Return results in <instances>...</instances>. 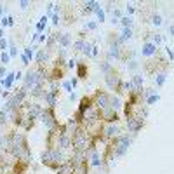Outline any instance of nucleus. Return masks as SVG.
<instances>
[{
  "instance_id": "1",
  "label": "nucleus",
  "mask_w": 174,
  "mask_h": 174,
  "mask_svg": "<svg viewBox=\"0 0 174 174\" xmlns=\"http://www.w3.org/2000/svg\"><path fill=\"white\" fill-rule=\"evenodd\" d=\"M40 160H42L44 165H47V167H51V169L57 171V169H59V165H63L68 158L61 153L59 148H47V150L42 153Z\"/></svg>"
},
{
  "instance_id": "2",
  "label": "nucleus",
  "mask_w": 174,
  "mask_h": 174,
  "mask_svg": "<svg viewBox=\"0 0 174 174\" xmlns=\"http://www.w3.org/2000/svg\"><path fill=\"white\" fill-rule=\"evenodd\" d=\"M39 118L42 120V124H45V126L49 127V129L57 126V118H56V113H54V108H44V112L40 113Z\"/></svg>"
},
{
  "instance_id": "3",
  "label": "nucleus",
  "mask_w": 174,
  "mask_h": 174,
  "mask_svg": "<svg viewBox=\"0 0 174 174\" xmlns=\"http://www.w3.org/2000/svg\"><path fill=\"white\" fill-rule=\"evenodd\" d=\"M108 103H110V96L106 94V92H101V91H98L94 94V106L98 110H104V108H108Z\"/></svg>"
},
{
  "instance_id": "4",
  "label": "nucleus",
  "mask_w": 174,
  "mask_h": 174,
  "mask_svg": "<svg viewBox=\"0 0 174 174\" xmlns=\"http://www.w3.org/2000/svg\"><path fill=\"white\" fill-rule=\"evenodd\" d=\"M120 132H122V129L118 124H108V126L103 129V138L104 139H115L120 136Z\"/></svg>"
},
{
  "instance_id": "5",
  "label": "nucleus",
  "mask_w": 174,
  "mask_h": 174,
  "mask_svg": "<svg viewBox=\"0 0 174 174\" xmlns=\"http://www.w3.org/2000/svg\"><path fill=\"white\" fill-rule=\"evenodd\" d=\"M104 80H106V85H108V89H112V91H117L118 89V85H120V82H122V78H120V75L117 73V71H110L106 77H104Z\"/></svg>"
},
{
  "instance_id": "6",
  "label": "nucleus",
  "mask_w": 174,
  "mask_h": 174,
  "mask_svg": "<svg viewBox=\"0 0 174 174\" xmlns=\"http://www.w3.org/2000/svg\"><path fill=\"white\" fill-rule=\"evenodd\" d=\"M143 126H144V118H141V117H129L127 118V129H129L130 132L141 130Z\"/></svg>"
},
{
  "instance_id": "7",
  "label": "nucleus",
  "mask_w": 174,
  "mask_h": 174,
  "mask_svg": "<svg viewBox=\"0 0 174 174\" xmlns=\"http://www.w3.org/2000/svg\"><path fill=\"white\" fill-rule=\"evenodd\" d=\"M92 106H94V96H84L82 99H80V104H78L77 113L84 115V113H85L89 108H92Z\"/></svg>"
},
{
  "instance_id": "8",
  "label": "nucleus",
  "mask_w": 174,
  "mask_h": 174,
  "mask_svg": "<svg viewBox=\"0 0 174 174\" xmlns=\"http://www.w3.org/2000/svg\"><path fill=\"white\" fill-rule=\"evenodd\" d=\"M101 120H106V122H110V124H117L118 122V113L108 106V108L101 110Z\"/></svg>"
},
{
  "instance_id": "9",
  "label": "nucleus",
  "mask_w": 174,
  "mask_h": 174,
  "mask_svg": "<svg viewBox=\"0 0 174 174\" xmlns=\"http://www.w3.org/2000/svg\"><path fill=\"white\" fill-rule=\"evenodd\" d=\"M70 146H71V136H70V134L57 136L56 148H59V150H66V148H70Z\"/></svg>"
},
{
  "instance_id": "10",
  "label": "nucleus",
  "mask_w": 174,
  "mask_h": 174,
  "mask_svg": "<svg viewBox=\"0 0 174 174\" xmlns=\"http://www.w3.org/2000/svg\"><path fill=\"white\" fill-rule=\"evenodd\" d=\"M157 52H158V47L152 42H144L143 47H141V54L143 56H155Z\"/></svg>"
},
{
  "instance_id": "11",
  "label": "nucleus",
  "mask_w": 174,
  "mask_h": 174,
  "mask_svg": "<svg viewBox=\"0 0 174 174\" xmlns=\"http://www.w3.org/2000/svg\"><path fill=\"white\" fill-rule=\"evenodd\" d=\"M14 80H16V71H9V73L5 75L4 80H0V84H2V87H4L5 91H9V89L12 87Z\"/></svg>"
},
{
  "instance_id": "12",
  "label": "nucleus",
  "mask_w": 174,
  "mask_h": 174,
  "mask_svg": "<svg viewBox=\"0 0 174 174\" xmlns=\"http://www.w3.org/2000/svg\"><path fill=\"white\" fill-rule=\"evenodd\" d=\"M132 39V28H122V33L117 37V40H118V44H124V42H127V40H130Z\"/></svg>"
},
{
  "instance_id": "13",
  "label": "nucleus",
  "mask_w": 174,
  "mask_h": 174,
  "mask_svg": "<svg viewBox=\"0 0 174 174\" xmlns=\"http://www.w3.org/2000/svg\"><path fill=\"white\" fill-rule=\"evenodd\" d=\"M49 59V52L45 51V49H40V51H37V54H35V63L39 66L44 65V61Z\"/></svg>"
},
{
  "instance_id": "14",
  "label": "nucleus",
  "mask_w": 174,
  "mask_h": 174,
  "mask_svg": "<svg viewBox=\"0 0 174 174\" xmlns=\"http://www.w3.org/2000/svg\"><path fill=\"white\" fill-rule=\"evenodd\" d=\"M42 112H44V108L40 106L39 103H30V117L33 118V120H35V118H39Z\"/></svg>"
},
{
  "instance_id": "15",
  "label": "nucleus",
  "mask_w": 174,
  "mask_h": 174,
  "mask_svg": "<svg viewBox=\"0 0 174 174\" xmlns=\"http://www.w3.org/2000/svg\"><path fill=\"white\" fill-rule=\"evenodd\" d=\"M70 42H71L70 33H59V39H57V45H59V47L68 49L70 47Z\"/></svg>"
},
{
  "instance_id": "16",
  "label": "nucleus",
  "mask_w": 174,
  "mask_h": 174,
  "mask_svg": "<svg viewBox=\"0 0 174 174\" xmlns=\"http://www.w3.org/2000/svg\"><path fill=\"white\" fill-rule=\"evenodd\" d=\"M130 82L134 84L136 91H141V89H143V84H144V77H143L141 73H136V75H132V78H130Z\"/></svg>"
},
{
  "instance_id": "17",
  "label": "nucleus",
  "mask_w": 174,
  "mask_h": 174,
  "mask_svg": "<svg viewBox=\"0 0 174 174\" xmlns=\"http://www.w3.org/2000/svg\"><path fill=\"white\" fill-rule=\"evenodd\" d=\"M108 106H110L112 110H115V112H118V110H120L124 104H122V101H120V98H118V96H110Z\"/></svg>"
},
{
  "instance_id": "18",
  "label": "nucleus",
  "mask_w": 174,
  "mask_h": 174,
  "mask_svg": "<svg viewBox=\"0 0 174 174\" xmlns=\"http://www.w3.org/2000/svg\"><path fill=\"white\" fill-rule=\"evenodd\" d=\"M82 5H84V11H85V12H96V9L99 7V4L94 2V0H87Z\"/></svg>"
},
{
  "instance_id": "19",
  "label": "nucleus",
  "mask_w": 174,
  "mask_h": 174,
  "mask_svg": "<svg viewBox=\"0 0 174 174\" xmlns=\"http://www.w3.org/2000/svg\"><path fill=\"white\" fill-rule=\"evenodd\" d=\"M165 80H167V73H165V71H158V73H155V80H153V82H155L157 87H162L165 84Z\"/></svg>"
},
{
  "instance_id": "20",
  "label": "nucleus",
  "mask_w": 174,
  "mask_h": 174,
  "mask_svg": "<svg viewBox=\"0 0 174 174\" xmlns=\"http://www.w3.org/2000/svg\"><path fill=\"white\" fill-rule=\"evenodd\" d=\"M77 78H87V65L78 63V66H77Z\"/></svg>"
},
{
  "instance_id": "21",
  "label": "nucleus",
  "mask_w": 174,
  "mask_h": 174,
  "mask_svg": "<svg viewBox=\"0 0 174 174\" xmlns=\"http://www.w3.org/2000/svg\"><path fill=\"white\" fill-rule=\"evenodd\" d=\"M47 21H49V17H47V16H42V17H40V21L37 23V33H42V31L45 30V26H47Z\"/></svg>"
},
{
  "instance_id": "22",
  "label": "nucleus",
  "mask_w": 174,
  "mask_h": 174,
  "mask_svg": "<svg viewBox=\"0 0 174 174\" xmlns=\"http://www.w3.org/2000/svg\"><path fill=\"white\" fill-rule=\"evenodd\" d=\"M99 70L103 71V73L108 75L110 71L113 70V68H112V63H110V61H101V63H99Z\"/></svg>"
},
{
  "instance_id": "23",
  "label": "nucleus",
  "mask_w": 174,
  "mask_h": 174,
  "mask_svg": "<svg viewBox=\"0 0 174 174\" xmlns=\"http://www.w3.org/2000/svg\"><path fill=\"white\" fill-rule=\"evenodd\" d=\"M96 16H98V23H104L106 21V12H104V9H101V5L96 9Z\"/></svg>"
},
{
  "instance_id": "24",
  "label": "nucleus",
  "mask_w": 174,
  "mask_h": 174,
  "mask_svg": "<svg viewBox=\"0 0 174 174\" xmlns=\"http://www.w3.org/2000/svg\"><path fill=\"white\" fill-rule=\"evenodd\" d=\"M85 40H84V39H78L77 40V42H75L73 44V49H75V51H78V52H84V47H85Z\"/></svg>"
},
{
  "instance_id": "25",
  "label": "nucleus",
  "mask_w": 174,
  "mask_h": 174,
  "mask_svg": "<svg viewBox=\"0 0 174 174\" xmlns=\"http://www.w3.org/2000/svg\"><path fill=\"white\" fill-rule=\"evenodd\" d=\"M35 49H37V47H26L25 51H23V54H25V56L31 61V59H35V54H37V52H35Z\"/></svg>"
},
{
  "instance_id": "26",
  "label": "nucleus",
  "mask_w": 174,
  "mask_h": 174,
  "mask_svg": "<svg viewBox=\"0 0 174 174\" xmlns=\"http://www.w3.org/2000/svg\"><path fill=\"white\" fill-rule=\"evenodd\" d=\"M7 52H9V56H11V59L17 56V47H16V44H14L12 40L9 42V51H7Z\"/></svg>"
},
{
  "instance_id": "27",
  "label": "nucleus",
  "mask_w": 174,
  "mask_h": 174,
  "mask_svg": "<svg viewBox=\"0 0 174 174\" xmlns=\"http://www.w3.org/2000/svg\"><path fill=\"white\" fill-rule=\"evenodd\" d=\"M120 25L124 26V28H130V26H132V17H129V16H122Z\"/></svg>"
},
{
  "instance_id": "28",
  "label": "nucleus",
  "mask_w": 174,
  "mask_h": 174,
  "mask_svg": "<svg viewBox=\"0 0 174 174\" xmlns=\"http://www.w3.org/2000/svg\"><path fill=\"white\" fill-rule=\"evenodd\" d=\"M150 21H152L155 26H162V23H164V19H162V16H160V14H153Z\"/></svg>"
},
{
  "instance_id": "29",
  "label": "nucleus",
  "mask_w": 174,
  "mask_h": 174,
  "mask_svg": "<svg viewBox=\"0 0 174 174\" xmlns=\"http://www.w3.org/2000/svg\"><path fill=\"white\" fill-rule=\"evenodd\" d=\"M9 61H11V56H9V52H7V51L2 52V54H0V63H2V66L9 65Z\"/></svg>"
},
{
  "instance_id": "30",
  "label": "nucleus",
  "mask_w": 174,
  "mask_h": 174,
  "mask_svg": "<svg viewBox=\"0 0 174 174\" xmlns=\"http://www.w3.org/2000/svg\"><path fill=\"white\" fill-rule=\"evenodd\" d=\"M127 68H129L130 71H136V70L139 68V63L136 59H129V61H127Z\"/></svg>"
},
{
  "instance_id": "31",
  "label": "nucleus",
  "mask_w": 174,
  "mask_h": 174,
  "mask_svg": "<svg viewBox=\"0 0 174 174\" xmlns=\"http://www.w3.org/2000/svg\"><path fill=\"white\" fill-rule=\"evenodd\" d=\"M158 99H160V96H158V94L155 92V94L148 96V98H146V101H144V104H153V103H157Z\"/></svg>"
},
{
  "instance_id": "32",
  "label": "nucleus",
  "mask_w": 174,
  "mask_h": 174,
  "mask_svg": "<svg viewBox=\"0 0 174 174\" xmlns=\"http://www.w3.org/2000/svg\"><path fill=\"white\" fill-rule=\"evenodd\" d=\"M84 28L89 30V31H94L96 28H98V23H96V21H85V23H84Z\"/></svg>"
},
{
  "instance_id": "33",
  "label": "nucleus",
  "mask_w": 174,
  "mask_h": 174,
  "mask_svg": "<svg viewBox=\"0 0 174 174\" xmlns=\"http://www.w3.org/2000/svg\"><path fill=\"white\" fill-rule=\"evenodd\" d=\"M162 42H164V35H158V33H155V35H153V40H152V44H155L157 47H158V45H160Z\"/></svg>"
},
{
  "instance_id": "34",
  "label": "nucleus",
  "mask_w": 174,
  "mask_h": 174,
  "mask_svg": "<svg viewBox=\"0 0 174 174\" xmlns=\"http://www.w3.org/2000/svg\"><path fill=\"white\" fill-rule=\"evenodd\" d=\"M9 49V40L7 39H0V51L5 52Z\"/></svg>"
},
{
  "instance_id": "35",
  "label": "nucleus",
  "mask_w": 174,
  "mask_h": 174,
  "mask_svg": "<svg viewBox=\"0 0 174 174\" xmlns=\"http://www.w3.org/2000/svg\"><path fill=\"white\" fill-rule=\"evenodd\" d=\"M84 54H85L87 57H91V54H92V44H89V42L85 44V47H84Z\"/></svg>"
},
{
  "instance_id": "36",
  "label": "nucleus",
  "mask_w": 174,
  "mask_h": 174,
  "mask_svg": "<svg viewBox=\"0 0 174 174\" xmlns=\"http://www.w3.org/2000/svg\"><path fill=\"white\" fill-rule=\"evenodd\" d=\"M126 12H127V16H132V14H134L136 12V7H134V5H132V4H127V7H126Z\"/></svg>"
},
{
  "instance_id": "37",
  "label": "nucleus",
  "mask_w": 174,
  "mask_h": 174,
  "mask_svg": "<svg viewBox=\"0 0 174 174\" xmlns=\"http://www.w3.org/2000/svg\"><path fill=\"white\" fill-rule=\"evenodd\" d=\"M63 89H65V91L68 92V94H71V92H73V87H71L70 80H68V82H63Z\"/></svg>"
},
{
  "instance_id": "38",
  "label": "nucleus",
  "mask_w": 174,
  "mask_h": 174,
  "mask_svg": "<svg viewBox=\"0 0 174 174\" xmlns=\"http://www.w3.org/2000/svg\"><path fill=\"white\" fill-rule=\"evenodd\" d=\"M77 66H78V61L75 59V57H73V59H70L68 63H66V68H77Z\"/></svg>"
},
{
  "instance_id": "39",
  "label": "nucleus",
  "mask_w": 174,
  "mask_h": 174,
  "mask_svg": "<svg viewBox=\"0 0 174 174\" xmlns=\"http://www.w3.org/2000/svg\"><path fill=\"white\" fill-rule=\"evenodd\" d=\"M5 26H9V16H2L0 19V28H5Z\"/></svg>"
},
{
  "instance_id": "40",
  "label": "nucleus",
  "mask_w": 174,
  "mask_h": 174,
  "mask_svg": "<svg viewBox=\"0 0 174 174\" xmlns=\"http://www.w3.org/2000/svg\"><path fill=\"white\" fill-rule=\"evenodd\" d=\"M98 54H99V47H98V44H92V54H91V57H98Z\"/></svg>"
},
{
  "instance_id": "41",
  "label": "nucleus",
  "mask_w": 174,
  "mask_h": 174,
  "mask_svg": "<svg viewBox=\"0 0 174 174\" xmlns=\"http://www.w3.org/2000/svg\"><path fill=\"white\" fill-rule=\"evenodd\" d=\"M5 122H7V113L2 110V112H0V126H4Z\"/></svg>"
},
{
  "instance_id": "42",
  "label": "nucleus",
  "mask_w": 174,
  "mask_h": 174,
  "mask_svg": "<svg viewBox=\"0 0 174 174\" xmlns=\"http://www.w3.org/2000/svg\"><path fill=\"white\" fill-rule=\"evenodd\" d=\"M51 19H52V25H59V14H54V12H52Z\"/></svg>"
},
{
  "instance_id": "43",
  "label": "nucleus",
  "mask_w": 174,
  "mask_h": 174,
  "mask_svg": "<svg viewBox=\"0 0 174 174\" xmlns=\"http://www.w3.org/2000/svg\"><path fill=\"white\" fill-rule=\"evenodd\" d=\"M9 71L7 70H5V66H0V80H4L5 78V75H7Z\"/></svg>"
},
{
  "instance_id": "44",
  "label": "nucleus",
  "mask_w": 174,
  "mask_h": 174,
  "mask_svg": "<svg viewBox=\"0 0 174 174\" xmlns=\"http://www.w3.org/2000/svg\"><path fill=\"white\" fill-rule=\"evenodd\" d=\"M165 52H167V57L171 61H174V51H171V47H165Z\"/></svg>"
},
{
  "instance_id": "45",
  "label": "nucleus",
  "mask_w": 174,
  "mask_h": 174,
  "mask_svg": "<svg viewBox=\"0 0 174 174\" xmlns=\"http://www.w3.org/2000/svg\"><path fill=\"white\" fill-rule=\"evenodd\" d=\"M28 5H30L28 0H21V2H19V7H21V9H28Z\"/></svg>"
},
{
  "instance_id": "46",
  "label": "nucleus",
  "mask_w": 174,
  "mask_h": 174,
  "mask_svg": "<svg viewBox=\"0 0 174 174\" xmlns=\"http://www.w3.org/2000/svg\"><path fill=\"white\" fill-rule=\"evenodd\" d=\"M70 84H71V87H73V89H75V87L78 85V78H77V77H73V78H71V80H70Z\"/></svg>"
},
{
  "instance_id": "47",
  "label": "nucleus",
  "mask_w": 174,
  "mask_h": 174,
  "mask_svg": "<svg viewBox=\"0 0 174 174\" xmlns=\"http://www.w3.org/2000/svg\"><path fill=\"white\" fill-rule=\"evenodd\" d=\"M47 39H49V35H44V33H40V37H39L40 42H47Z\"/></svg>"
},
{
  "instance_id": "48",
  "label": "nucleus",
  "mask_w": 174,
  "mask_h": 174,
  "mask_svg": "<svg viewBox=\"0 0 174 174\" xmlns=\"http://www.w3.org/2000/svg\"><path fill=\"white\" fill-rule=\"evenodd\" d=\"M21 61H23V65H30V59H28L25 54H21Z\"/></svg>"
},
{
  "instance_id": "49",
  "label": "nucleus",
  "mask_w": 174,
  "mask_h": 174,
  "mask_svg": "<svg viewBox=\"0 0 174 174\" xmlns=\"http://www.w3.org/2000/svg\"><path fill=\"white\" fill-rule=\"evenodd\" d=\"M169 35H171V37H174V25L169 26Z\"/></svg>"
},
{
  "instance_id": "50",
  "label": "nucleus",
  "mask_w": 174,
  "mask_h": 174,
  "mask_svg": "<svg viewBox=\"0 0 174 174\" xmlns=\"http://www.w3.org/2000/svg\"><path fill=\"white\" fill-rule=\"evenodd\" d=\"M77 99V94H75V92H71V94H70V101H75Z\"/></svg>"
},
{
  "instance_id": "51",
  "label": "nucleus",
  "mask_w": 174,
  "mask_h": 174,
  "mask_svg": "<svg viewBox=\"0 0 174 174\" xmlns=\"http://www.w3.org/2000/svg\"><path fill=\"white\" fill-rule=\"evenodd\" d=\"M9 26H14V17L9 16Z\"/></svg>"
},
{
  "instance_id": "52",
  "label": "nucleus",
  "mask_w": 174,
  "mask_h": 174,
  "mask_svg": "<svg viewBox=\"0 0 174 174\" xmlns=\"http://www.w3.org/2000/svg\"><path fill=\"white\" fill-rule=\"evenodd\" d=\"M2 96H4V99H7V98H11V94H9L7 91H4V92H2Z\"/></svg>"
},
{
  "instance_id": "53",
  "label": "nucleus",
  "mask_w": 174,
  "mask_h": 174,
  "mask_svg": "<svg viewBox=\"0 0 174 174\" xmlns=\"http://www.w3.org/2000/svg\"><path fill=\"white\" fill-rule=\"evenodd\" d=\"M19 78H23V73L21 71H16V80H19Z\"/></svg>"
},
{
  "instance_id": "54",
  "label": "nucleus",
  "mask_w": 174,
  "mask_h": 174,
  "mask_svg": "<svg viewBox=\"0 0 174 174\" xmlns=\"http://www.w3.org/2000/svg\"><path fill=\"white\" fill-rule=\"evenodd\" d=\"M4 12H5V9H4V5L0 4V16H4Z\"/></svg>"
},
{
  "instance_id": "55",
  "label": "nucleus",
  "mask_w": 174,
  "mask_h": 174,
  "mask_svg": "<svg viewBox=\"0 0 174 174\" xmlns=\"http://www.w3.org/2000/svg\"><path fill=\"white\" fill-rule=\"evenodd\" d=\"M0 39H4V28H0Z\"/></svg>"
}]
</instances>
